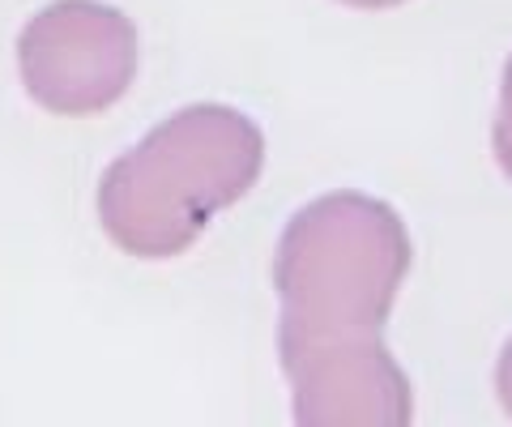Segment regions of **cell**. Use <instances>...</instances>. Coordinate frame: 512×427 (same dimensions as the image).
I'll use <instances>...</instances> for the list:
<instances>
[{"mask_svg":"<svg viewBox=\"0 0 512 427\" xmlns=\"http://www.w3.org/2000/svg\"><path fill=\"white\" fill-rule=\"evenodd\" d=\"M491 146H495V163H500V167H504V176L512 180V56H508V65H504V86H500V112H495Z\"/></svg>","mask_w":512,"mask_h":427,"instance_id":"5","label":"cell"},{"mask_svg":"<svg viewBox=\"0 0 512 427\" xmlns=\"http://www.w3.org/2000/svg\"><path fill=\"white\" fill-rule=\"evenodd\" d=\"M299 427H406L414 393L380 334H299L278 329Z\"/></svg>","mask_w":512,"mask_h":427,"instance_id":"4","label":"cell"},{"mask_svg":"<svg viewBox=\"0 0 512 427\" xmlns=\"http://www.w3.org/2000/svg\"><path fill=\"white\" fill-rule=\"evenodd\" d=\"M350 9H393V5H406V0H342Z\"/></svg>","mask_w":512,"mask_h":427,"instance_id":"7","label":"cell"},{"mask_svg":"<svg viewBox=\"0 0 512 427\" xmlns=\"http://www.w3.org/2000/svg\"><path fill=\"white\" fill-rule=\"evenodd\" d=\"M265 137L235 107L192 103L150 129L99 180L107 240L141 261L180 257L261 180Z\"/></svg>","mask_w":512,"mask_h":427,"instance_id":"1","label":"cell"},{"mask_svg":"<svg viewBox=\"0 0 512 427\" xmlns=\"http://www.w3.org/2000/svg\"><path fill=\"white\" fill-rule=\"evenodd\" d=\"M414 244L389 201L329 193L308 201L278 235V329L380 334L410 274Z\"/></svg>","mask_w":512,"mask_h":427,"instance_id":"2","label":"cell"},{"mask_svg":"<svg viewBox=\"0 0 512 427\" xmlns=\"http://www.w3.org/2000/svg\"><path fill=\"white\" fill-rule=\"evenodd\" d=\"M495 393H500V406L508 410V419H512V338L504 342L500 363H495Z\"/></svg>","mask_w":512,"mask_h":427,"instance_id":"6","label":"cell"},{"mask_svg":"<svg viewBox=\"0 0 512 427\" xmlns=\"http://www.w3.org/2000/svg\"><path fill=\"white\" fill-rule=\"evenodd\" d=\"M18 69L43 112H107L137 77V26L103 0H56L26 22Z\"/></svg>","mask_w":512,"mask_h":427,"instance_id":"3","label":"cell"}]
</instances>
